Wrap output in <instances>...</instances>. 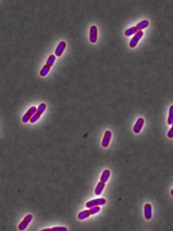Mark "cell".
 <instances>
[{
    "mask_svg": "<svg viewBox=\"0 0 173 231\" xmlns=\"http://www.w3.org/2000/svg\"><path fill=\"white\" fill-rule=\"evenodd\" d=\"M46 103H41V104H40V106L38 107V108H37V112H36L35 115L32 116V119L30 120V122H31V123H35V122H36V121L40 119V116L44 113V112L46 111Z\"/></svg>",
    "mask_w": 173,
    "mask_h": 231,
    "instance_id": "obj_1",
    "label": "cell"
},
{
    "mask_svg": "<svg viewBox=\"0 0 173 231\" xmlns=\"http://www.w3.org/2000/svg\"><path fill=\"white\" fill-rule=\"evenodd\" d=\"M37 112V108L36 107H32L30 109H28L27 112L22 116V121L24 123H26L28 121H30V120L32 119V117L33 116L36 114V112Z\"/></svg>",
    "mask_w": 173,
    "mask_h": 231,
    "instance_id": "obj_2",
    "label": "cell"
},
{
    "mask_svg": "<svg viewBox=\"0 0 173 231\" xmlns=\"http://www.w3.org/2000/svg\"><path fill=\"white\" fill-rule=\"evenodd\" d=\"M106 202V199L104 198H99V199H94V200L87 201L86 203V208H91L93 206H102V205H105Z\"/></svg>",
    "mask_w": 173,
    "mask_h": 231,
    "instance_id": "obj_3",
    "label": "cell"
},
{
    "mask_svg": "<svg viewBox=\"0 0 173 231\" xmlns=\"http://www.w3.org/2000/svg\"><path fill=\"white\" fill-rule=\"evenodd\" d=\"M143 36V31H138L135 35L134 36V37L131 39L130 42H129V47L130 48H134L135 46L138 45L139 40L142 38V37Z\"/></svg>",
    "mask_w": 173,
    "mask_h": 231,
    "instance_id": "obj_4",
    "label": "cell"
},
{
    "mask_svg": "<svg viewBox=\"0 0 173 231\" xmlns=\"http://www.w3.org/2000/svg\"><path fill=\"white\" fill-rule=\"evenodd\" d=\"M32 219H33L32 215H31V214L26 215V216H25V218L23 219V220H22V221L21 222V224H19L18 229H19L20 230H24L27 227V225L29 224V223L32 221Z\"/></svg>",
    "mask_w": 173,
    "mask_h": 231,
    "instance_id": "obj_5",
    "label": "cell"
},
{
    "mask_svg": "<svg viewBox=\"0 0 173 231\" xmlns=\"http://www.w3.org/2000/svg\"><path fill=\"white\" fill-rule=\"evenodd\" d=\"M89 40L92 43H96L97 40V27L96 26H92L90 29Z\"/></svg>",
    "mask_w": 173,
    "mask_h": 231,
    "instance_id": "obj_6",
    "label": "cell"
},
{
    "mask_svg": "<svg viewBox=\"0 0 173 231\" xmlns=\"http://www.w3.org/2000/svg\"><path fill=\"white\" fill-rule=\"evenodd\" d=\"M112 137V133L110 131H106L105 132L104 137H103L102 142V145L103 148H106L109 145L110 141V139Z\"/></svg>",
    "mask_w": 173,
    "mask_h": 231,
    "instance_id": "obj_7",
    "label": "cell"
},
{
    "mask_svg": "<svg viewBox=\"0 0 173 231\" xmlns=\"http://www.w3.org/2000/svg\"><path fill=\"white\" fill-rule=\"evenodd\" d=\"M143 124H144V119L142 118V117L139 118L138 121H136L135 125H134V128H133V131H134V132L135 134H139V133L140 132L141 129L143 128Z\"/></svg>",
    "mask_w": 173,
    "mask_h": 231,
    "instance_id": "obj_8",
    "label": "cell"
},
{
    "mask_svg": "<svg viewBox=\"0 0 173 231\" xmlns=\"http://www.w3.org/2000/svg\"><path fill=\"white\" fill-rule=\"evenodd\" d=\"M66 46L67 45H66V43L64 41H61L58 45L56 50H55V55L56 56H61L63 53V51H64V50H65V48H66Z\"/></svg>",
    "mask_w": 173,
    "mask_h": 231,
    "instance_id": "obj_9",
    "label": "cell"
},
{
    "mask_svg": "<svg viewBox=\"0 0 173 231\" xmlns=\"http://www.w3.org/2000/svg\"><path fill=\"white\" fill-rule=\"evenodd\" d=\"M144 216L147 220L152 218V206L150 204H146L144 206Z\"/></svg>",
    "mask_w": 173,
    "mask_h": 231,
    "instance_id": "obj_10",
    "label": "cell"
},
{
    "mask_svg": "<svg viewBox=\"0 0 173 231\" xmlns=\"http://www.w3.org/2000/svg\"><path fill=\"white\" fill-rule=\"evenodd\" d=\"M149 21H147V20H143V21H141L139 23H138L137 26H135V27H136V28H137L138 31H142V30H143V29H145V28H147V27H149Z\"/></svg>",
    "mask_w": 173,
    "mask_h": 231,
    "instance_id": "obj_11",
    "label": "cell"
},
{
    "mask_svg": "<svg viewBox=\"0 0 173 231\" xmlns=\"http://www.w3.org/2000/svg\"><path fill=\"white\" fill-rule=\"evenodd\" d=\"M105 184H106V183H104L102 181H100V182L97 183L96 187V189H95V194H96V195H101V193H102L103 189H104V187H105Z\"/></svg>",
    "mask_w": 173,
    "mask_h": 231,
    "instance_id": "obj_12",
    "label": "cell"
},
{
    "mask_svg": "<svg viewBox=\"0 0 173 231\" xmlns=\"http://www.w3.org/2000/svg\"><path fill=\"white\" fill-rule=\"evenodd\" d=\"M110 170L108 169L104 170L102 174V176H101V180H100V181H102L104 183H106V182L108 181L109 177H110Z\"/></svg>",
    "mask_w": 173,
    "mask_h": 231,
    "instance_id": "obj_13",
    "label": "cell"
},
{
    "mask_svg": "<svg viewBox=\"0 0 173 231\" xmlns=\"http://www.w3.org/2000/svg\"><path fill=\"white\" fill-rule=\"evenodd\" d=\"M90 216H91V214H90L89 210H83V211H81L79 213V215H78V218H79V220H84V219L89 217Z\"/></svg>",
    "mask_w": 173,
    "mask_h": 231,
    "instance_id": "obj_14",
    "label": "cell"
},
{
    "mask_svg": "<svg viewBox=\"0 0 173 231\" xmlns=\"http://www.w3.org/2000/svg\"><path fill=\"white\" fill-rule=\"evenodd\" d=\"M50 68H51V67H50V66L47 65V64L44 65V66H43V68H42L41 70H40V75L41 77H45V76H46V75L48 74V73L50 72Z\"/></svg>",
    "mask_w": 173,
    "mask_h": 231,
    "instance_id": "obj_15",
    "label": "cell"
},
{
    "mask_svg": "<svg viewBox=\"0 0 173 231\" xmlns=\"http://www.w3.org/2000/svg\"><path fill=\"white\" fill-rule=\"evenodd\" d=\"M137 32H138V30H137L136 27H131V28L126 30V31H125V35L126 37H130V36L135 35Z\"/></svg>",
    "mask_w": 173,
    "mask_h": 231,
    "instance_id": "obj_16",
    "label": "cell"
},
{
    "mask_svg": "<svg viewBox=\"0 0 173 231\" xmlns=\"http://www.w3.org/2000/svg\"><path fill=\"white\" fill-rule=\"evenodd\" d=\"M55 58H56V55H55V54H51V55L48 58L47 61H46V64L49 65L50 67H52L53 64H55Z\"/></svg>",
    "mask_w": 173,
    "mask_h": 231,
    "instance_id": "obj_17",
    "label": "cell"
},
{
    "mask_svg": "<svg viewBox=\"0 0 173 231\" xmlns=\"http://www.w3.org/2000/svg\"><path fill=\"white\" fill-rule=\"evenodd\" d=\"M173 123V105L171 106V108L169 109V116H168V119H167V124L168 125H172Z\"/></svg>",
    "mask_w": 173,
    "mask_h": 231,
    "instance_id": "obj_18",
    "label": "cell"
},
{
    "mask_svg": "<svg viewBox=\"0 0 173 231\" xmlns=\"http://www.w3.org/2000/svg\"><path fill=\"white\" fill-rule=\"evenodd\" d=\"M101 210L100 206H93V207H91L89 209V211H90V214L91 215H95L96 213H98Z\"/></svg>",
    "mask_w": 173,
    "mask_h": 231,
    "instance_id": "obj_19",
    "label": "cell"
},
{
    "mask_svg": "<svg viewBox=\"0 0 173 231\" xmlns=\"http://www.w3.org/2000/svg\"><path fill=\"white\" fill-rule=\"evenodd\" d=\"M51 230L52 231H67L68 230H67V228H65V227H54V228H52V229H51Z\"/></svg>",
    "mask_w": 173,
    "mask_h": 231,
    "instance_id": "obj_20",
    "label": "cell"
},
{
    "mask_svg": "<svg viewBox=\"0 0 173 231\" xmlns=\"http://www.w3.org/2000/svg\"><path fill=\"white\" fill-rule=\"evenodd\" d=\"M167 136L169 138H173V123L172 124V128L169 130L168 133H167Z\"/></svg>",
    "mask_w": 173,
    "mask_h": 231,
    "instance_id": "obj_21",
    "label": "cell"
},
{
    "mask_svg": "<svg viewBox=\"0 0 173 231\" xmlns=\"http://www.w3.org/2000/svg\"><path fill=\"white\" fill-rule=\"evenodd\" d=\"M171 195H172V196H173V189L172 190V192H171Z\"/></svg>",
    "mask_w": 173,
    "mask_h": 231,
    "instance_id": "obj_22",
    "label": "cell"
}]
</instances>
